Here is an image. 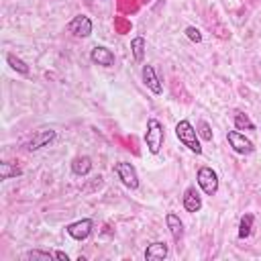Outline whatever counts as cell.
I'll use <instances>...</instances> for the list:
<instances>
[{
    "label": "cell",
    "instance_id": "6da1fadb",
    "mask_svg": "<svg viewBox=\"0 0 261 261\" xmlns=\"http://www.w3.org/2000/svg\"><path fill=\"white\" fill-rule=\"evenodd\" d=\"M175 137H177V141L188 149V151H192V153H196V155H200L202 153V145H200V137H198V130H196V126L190 122V120H179L177 124H175Z\"/></svg>",
    "mask_w": 261,
    "mask_h": 261
},
{
    "label": "cell",
    "instance_id": "4fadbf2b",
    "mask_svg": "<svg viewBox=\"0 0 261 261\" xmlns=\"http://www.w3.org/2000/svg\"><path fill=\"white\" fill-rule=\"evenodd\" d=\"M165 224H167V228H169L171 239L179 245V241L184 239V222H181V218H179L175 212H167V214H165Z\"/></svg>",
    "mask_w": 261,
    "mask_h": 261
},
{
    "label": "cell",
    "instance_id": "7a4b0ae2",
    "mask_svg": "<svg viewBox=\"0 0 261 261\" xmlns=\"http://www.w3.org/2000/svg\"><path fill=\"white\" fill-rule=\"evenodd\" d=\"M163 141H165V128H163V122L157 120V118H149L147 120V130H145V143H147V149L151 155H157L163 147Z\"/></svg>",
    "mask_w": 261,
    "mask_h": 261
},
{
    "label": "cell",
    "instance_id": "ffe728a7",
    "mask_svg": "<svg viewBox=\"0 0 261 261\" xmlns=\"http://www.w3.org/2000/svg\"><path fill=\"white\" fill-rule=\"evenodd\" d=\"M234 128L237 130H255V124L245 112H237L234 114Z\"/></svg>",
    "mask_w": 261,
    "mask_h": 261
},
{
    "label": "cell",
    "instance_id": "e0dca14e",
    "mask_svg": "<svg viewBox=\"0 0 261 261\" xmlns=\"http://www.w3.org/2000/svg\"><path fill=\"white\" fill-rule=\"evenodd\" d=\"M145 49H147V43H145L143 37H133V39H130V53H133L135 61L141 63V61L145 59Z\"/></svg>",
    "mask_w": 261,
    "mask_h": 261
},
{
    "label": "cell",
    "instance_id": "7402d4cb",
    "mask_svg": "<svg viewBox=\"0 0 261 261\" xmlns=\"http://www.w3.org/2000/svg\"><path fill=\"white\" fill-rule=\"evenodd\" d=\"M186 37H188L192 43H202V33H200V29H196V27H186Z\"/></svg>",
    "mask_w": 261,
    "mask_h": 261
},
{
    "label": "cell",
    "instance_id": "ba28073f",
    "mask_svg": "<svg viewBox=\"0 0 261 261\" xmlns=\"http://www.w3.org/2000/svg\"><path fill=\"white\" fill-rule=\"evenodd\" d=\"M51 141H55V130L53 128H39L33 133L31 141L27 143V151H39L41 147H47Z\"/></svg>",
    "mask_w": 261,
    "mask_h": 261
},
{
    "label": "cell",
    "instance_id": "603a6c76",
    "mask_svg": "<svg viewBox=\"0 0 261 261\" xmlns=\"http://www.w3.org/2000/svg\"><path fill=\"white\" fill-rule=\"evenodd\" d=\"M114 27L118 29V33H120V35H124V33H128V31H130V22H128V20H124V18H116V20H114Z\"/></svg>",
    "mask_w": 261,
    "mask_h": 261
},
{
    "label": "cell",
    "instance_id": "277c9868",
    "mask_svg": "<svg viewBox=\"0 0 261 261\" xmlns=\"http://www.w3.org/2000/svg\"><path fill=\"white\" fill-rule=\"evenodd\" d=\"M114 173H116V177L120 179V184L124 188H128V190H137L139 188V173H137L133 163H128V161L114 163Z\"/></svg>",
    "mask_w": 261,
    "mask_h": 261
},
{
    "label": "cell",
    "instance_id": "44dd1931",
    "mask_svg": "<svg viewBox=\"0 0 261 261\" xmlns=\"http://www.w3.org/2000/svg\"><path fill=\"white\" fill-rule=\"evenodd\" d=\"M196 130H198V137H200V139L212 141V128H210V124H208L206 120H200V122L196 124Z\"/></svg>",
    "mask_w": 261,
    "mask_h": 261
},
{
    "label": "cell",
    "instance_id": "3957f363",
    "mask_svg": "<svg viewBox=\"0 0 261 261\" xmlns=\"http://www.w3.org/2000/svg\"><path fill=\"white\" fill-rule=\"evenodd\" d=\"M196 181L200 186V190L206 194V196H216L218 192V173L208 167V165H202L196 173Z\"/></svg>",
    "mask_w": 261,
    "mask_h": 261
},
{
    "label": "cell",
    "instance_id": "5b68a950",
    "mask_svg": "<svg viewBox=\"0 0 261 261\" xmlns=\"http://www.w3.org/2000/svg\"><path fill=\"white\" fill-rule=\"evenodd\" d=\"M226 141H228L230 149H232L234 153H239V155H251V153L255 151L253 141L247 139L245 133H241V130H228V133H226Z\"/></svg>",
    "mask_w": 261,
    "mask_h": 261
},
{
    "label": "cell",
    "instance_id": "2e32d148",
    "mask_svg": "<svg viewBox=\"0 0 261 261\" xmlns=\"http://www.w3.org/2000/svg\"><path fill=\"white\" fill-rule=\"evenodd\" d=\"M18 175H22V169H20L18 165H14V163H10V161H2V163H0V179H2V181L12 179V177H18Z\"/></svg>",
    "mask_w": 261,
    "mask_h": 261
},
{
    "label": "cell",
    "instance_id": "cb8c5ba5",
    "mask_svg": "<svg viewBox=\"0 0 261 261\" xmlns=\"http://www.w3.org/2000/svg\"><path fill=\"white\" fill-rule=\"evenodd\" d=\"M53 257H55V259H59V261H69V255H67V253H63V251H53Z\"/></svg>",
    "mask_w": 261,
    "mask_h": 261
},
{
    "label": "cell",
    "instance_id": "30bf717a",
    "mask_svg": "<svg viewBox=\"0 0 261 261\" xmlns=\"http://www.w3.org/2000/svg\"><path fill=\"white\" fill-rule=\"evenodd\" d=\"M181 204H184L186 212H190V214H196V212L202 210V196L196 190V186H188L186 188L184 198H181Z\"/></svg>",
    "mask_w": 261,
    "mask_h": 261
},
{
    "label": "cell",
    "instance_id": "8fae6325",
    "mask_svg": "<svg viewBox=\"0 0 261 261\" xmlns=\"http://www.w3.org/2000/svg\"><path fill=\"white\" fill-rule=\"evenodd\" d=\"M90 61L96 65H102V67H112L114 65V53L104 45H96L90 51Z\"/></svg>",
    "mask_w": 261,
    "mask_h": 261
},
{
    "label": "cell",
    "instance_id": "52a82bcc",
    "mask_svg": "<svg viewBox=\"0 0 261 261\" xmlns=\"http://www.w3.org/2000/svg\"><path fill=\"white\" fill-rule=\"evenodd\" d=\"M67 31H69L73 37H80V39L90 37V35H92V20H90V16H86V14H75V16L69 20Z\"/></svg>",
    "mask_w": 261,
    "mask_h": 261
},
{
    "label": "cell",
    "instance_id": "5bb4252c",
    "mask_svg": "<svg viewBox=\"0 0 261 261\" xmlns=\"http://www.w3.org/2000/svg\"><path fill=\"white\" fill-rule=\"evenodd\" d=\"M92 167H94V163H92V157H88V155H77L71 159V171L80 177L88 175L92 171Z\"/></svg>",
    "mask_w": 261,
    "mask_h": 261
},
{
    "label": "cell",
    "instance_id": "9a60e30c",
    "mask_svg": "<svg viewBox=\"0 0 261 261\" xmlns=\"http://www.w3.org/2000/svg\"><path fill=\"white\" fill-rule=\"evenodd\" d=\"M253 222H255V216L251 212H245L239 220V239H247L251 237L253 232Z\"/></svg>",
    "mask_w": 261,
    "mask_h": 261
},
{
    "label": "cell",
    "instance_id": "ac0fdd59",
    "mask_svg": "<svg viewBox=\"0 0 261 261\" xmlns=\"http://www.w3.org/2000/svg\"><path fill=\"white\" fill-rule=\"evenodd\" d=\"M6 61H8V65H10L16 73H20V75H29L31 67L27 65V61H22L20 57H16L14 53H8V55H6Z\"/></svg>",
    "mask_w": 261,
    "mask_h": 261
},
{
    "label": "cell",
    "instance_id": "d6986e66",
    "mask_svg": "<svg viewBox=\"0 0 261 261\" xmlns=\"http://www.w3.org/2000/svg\"><path fill=\"white\" fill-rule=\"evenodd\" d=\"M22 259H24V261H51V259H55V257H53V253H49V251L33 249V251L22 253Z\"/></svg>",
    "mask_w": 261,
    "mask_h": 261
},
{
    "label": "cell",
    "instance_id": "9c48e42d",
    "mask_svg": "<svg viewBox=\"0 0 261 261\" xmlns=\"http://www.w3.org/2000/svg\"><path fill=\"white\" fill-rule=\"evenodd\" d=\"M141 77H143V84L155 94V96H159V94H163V84H161V80L157 77V73H155V67L153 65H143L141 67Z\"/></svg>",
    "mask_w": 261,
    "mask_h": 261
},
{
    "label": "cell",
    "instance_id": "d4e9b609",
    "mask_svg": "<svg viewBox=\"0 0 261 261\" xmlns=\"http://www.w3.org/2000/svg\"><path fill=\"white\" fill-rule=\"evenodd\" d=\"M102 2H104V0H102Z\"/></svg>",
    "mask_w": 261,
    "mask_h": 261
},
{
    "label": "cell",
    "instance_id": "7c38bea8",
    "mask_svg": "<svg viewBox=\"0 0 261 261\" xmlns=\"http://www.w3.org/2000/svg\"><path fill=\"white\" fill-rule=\"evenodd\" d=\"M167 255H169V247L165 241H155V243L147 245V249L143 253V257L147 261H163Z\"/></svg>",
    "mask_w": 261,
    "mask_h": 261
},
{
    "label": "cell",
    "instance_id": "8992f818",
    "mask_svg": "<svg viewBox=\"0 0 261 261\" xmlns=\"http://www.w3.org/2000/svg\"><path fill=\"white\" fill-rule=\"evenodd\" d=\"M94 230V222L92 218H82V220H75V222H69L65 226V232L73 239V241H86Z\"/></svg>",
    "mask_w": 261,
    "mask_h": 261
}]
</instances>
